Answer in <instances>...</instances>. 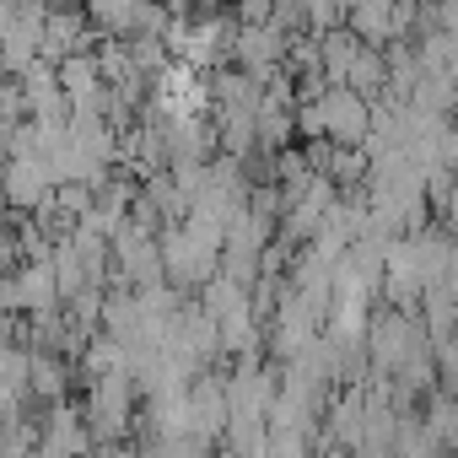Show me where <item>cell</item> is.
<instances>
[{"label":"cell","instance_id":"obj_1","mask_svg":"<svg viewBox=\"0 0 458 458\" xmlns=\"http://www.w3.org/2000/svg\"><path fill=\"white\" fill-rule=\"evenodd\" d=\"M351 28H356L367 44L394 38V0H351Z\"/></svg>","mask_w":458,"mask_h":458}]
</instances>
